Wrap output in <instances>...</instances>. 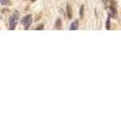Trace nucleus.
Returning a JSON list of instances; mask_svg holds the SVG:
<instances>
[{"mask_svg":"<svg viewBox=\"0 0 121 121\" xmlns=\"http://www.w3.org/2000/svg\"><path fill=\"white\" fill-rule=\"evenodd\" d=\"M21 22H22V24L24 26V28L28 29V28L30 27V24H32V22H33V16H32V15H27L26 17L22 18Z\"/></svg>","mask_w":121,"mask_h":121,"instance_id":"obj_1","label":"nucleus"},{"mask_svg":"<svg viewBox=\"0 0 121 121\" xmlns=\"http://www.w3.org/2000/svg\"><path fill=\"white\" fill-rule=\"evenodd\" d=\"M17 18H18V13L16 12L15 15H12L10 17V29L13 30L16 28V22H17Z\"/></svg>","mask_w":121,"mask_h":121,"instance_id":"obj_2","label":"nucleus"},{"mask_svg":"<svg viewBox=\"0 0 121 121\" xmlns=\"http://www.w3.org/2000/svg\"><path fill=\"white\" fill-rule=\"evenodd\" d=\"M79 28V21H74L72 24H70V29L72 30H76Z\"/></svg>","mask_w":121,"mask_h":121,"instance_id":"obj_3","label":"nucleus"},{"mask_svg":"<svg viewBox=\"0 0 121 121\" xmlns=\"http://www.w3.org/2000/svg\"><path fill=\"white\" fill-rule=\"evenodd\" d=\"M67 12H68V18H73V12H72V6L67 5Z\"/></svg>","mask_w":121,"mask_h":121,"instance_id":"obj_4","label":"nucleus"},{"mask_svg":"<svg viewBox=\"0 0 121 121\" xmlns=\"http://www.w3.org/2000/svg\"><path fill=\"white\" fill-rule=\"evenodd\" d=\"M55 27H56V29H60V19H59V18L57 19V22H56V26H55Z\"/></svg>","mask_w":121,"mask_h":121,"instance_id":"obj_5","label":"nucleus"},{"mask_svg":"<svg viewBox=\"0 0 121 121\" xmlns=\"http://www.w3.org/2000/svg\"><path fill=\"white\" fill-rule=\"evenodd\" d=\"M0 4H3V5H10V0H0Z\"/></svg>","mask_w":121,"mask_h":121,"instance_id":"obj_6","label":"nucleus"},{"mask_svg":"<svg viewBox=\"0 0 121 121\" xmlns=\"http://www.w3.org/2000/svg\"><path fill=\"white\" fill-rule=\"evenodd\" d=\"M107 29H110V17L107 19Z\"/></svg>","mask_w":121,"mask_h":121,"instance_id":"obj_7","label":"nucleus"},{"mask_svg":"<svg viewBox=\"0 0 121 121\" xmlns=\"http://www.w3.org/2000/svg\"><path fill=\"white\" fill-rule=\"evenodd\" d=\"M80 16H81V17H84V6H81V7H80Z\"/></svg>","mask_w":121,"mask_h":121,"instance_id":"obj_8","label":"nucleus"},{"mask_svg":"<svg viewBox=\"0 0 121 121\" xmlns=\"http://www.w3.org/2000/svg\"><path fill=\"white\" fill-rule=\"evenodd\" d=\"M43 28H44V26H43V24H40V26H39V27H38L36 29H38V30H41Z\"/></svg>","mask_w":121,"mask_h":121,"instance_id":"obj_9","label":"nucleus"},{"mask_svg":"<svg viewBox=\"0 0 121 121\" xmlns=\"http://www.w3.org/2000/svg\"><path fill=\"white\" fill-rule=\"evenodd\" d=\"M32 1H35V0H32Z\"/></svg>","mask_w":121,"mask_h":121,"instance_id":"obj_10","label":"nucleus"}]
</instances>
